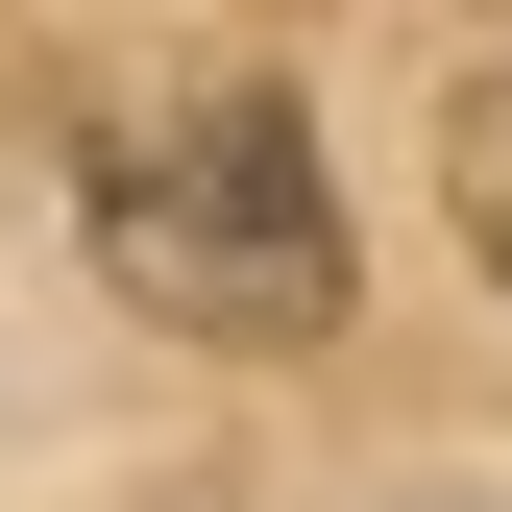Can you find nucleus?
<instances>
[{
  "label": "nucleus",
  "instance_id": "nucleus-1",
  "mask_svg": "<svg viewBox=\"0 0 512 512\" xmlns=\"http://www.w3.org/2000/svg\"><path fill=\"white\" fill-rule=\"evenodd\" d=\"M98 269L171 342H317L342 317V196H317V122L269 74H147L98 122Z\"/></svg>",
  "mask_w": 512,
  "mask_h": 512
},
{
  "label": "nucleus",
  "instance_id": "nucleus-2",
  "mask_svg": "<svg viewBox=\"0 0 512 512\" xmlns=\"http://www.w3.org/2000/svg\"><path fill=\"white\" fill-rule=\"evenodd\" d=\"M439 171H464V244L512 269V25H464V98H439Z\"/></svg>",
  "mask_w": 512,
  "mask_h": 512
}]
</instances>
